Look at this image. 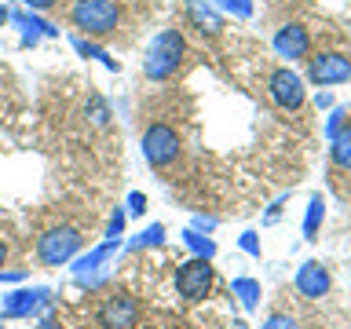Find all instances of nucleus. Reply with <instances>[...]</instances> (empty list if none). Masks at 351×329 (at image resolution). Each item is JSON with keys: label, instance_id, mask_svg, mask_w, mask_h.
Here are the masks:
<instances>
[{"label": "nucleus", "instance_id": "f257e3e1", "mask_svg": "<svg viewBox=\"0 0 351 329\" xmlns=\"http://www.w3.org/2000/svg\"><path fill=\"white\" fill-rule=\"evenodd\" d=\"M183 33L180 29H161L158 37L147 44V59H143V73L150 77V81H169V77L180 70L183 62Z\"/></svg>", "mask_w": 351, "mask_h": 329}, {"label": "nucleus", "instance_id": "f03ea898", "mask_svg": "<svg viewBox=\"0 0 351 329\" xmlns=\"http://www.w3.org/2000/svg\"><path fill=\"white\" fill-rule=\"evenodd\" d=\"M70 22L88 37H106V33L117 29L121 8L117 0H77L70 8Z\"/></svg>", "mask_w": 351, "mask_h": 329}, {"label": "nucleus", "instance_id": "7ed1b4c3", "mask_svg": "<svg viewBox=\"0 0 351 329\" xmlns=\"http://www.w3.org/2000/svg\"><path fill=\"white\" fill-rule=\"evenodd\" d=\"M121 245H125V241H99L95 249L81 252L73 263V282L84 285V289H99V285L110 278V267H114Z\"/></svg>", "mask_w": 351, "mask_h": 329}, {"label": "nucleus", "instance_id": "20e7f679", "mask_svg": "<svg viewBox=\"0 0 351 329\" xmlns=\"http://www.w3.org/2000/svg\"><path fill=\"white\" fill-rule=\"evenodd\" d=\"M55 293L48 285H19V289H11L0 296V322L4 318H37L51 307Z\"/></svg>", "mask_w": 351, "mask_h": 329}, {"label": "nucleus", "instance_id": "39448f33", "mask_svg": "<svg viewBox=\"0 0 351 329\" xmlns=\"http://www.w3.org/2000/svg\"><path fill=\"white\" fill-rule=\"evenodd\" d=\"M81 245H84V238L77 227H51L37 241V260L44 267H62V263H70L81 252Z\"/></svg>", "mask_w": 351, "mask_h": 329}, {"label": "nucleus", "instance_id": "423d86ee", "mask_svg": "<svg viewBox=\"0 0 351 329\" xmlns=\"http://www.w3.org/2000/svg\"><path fill=\"white\" fill-rule=\"evenodd\" d=\"M213 282H216L213 260L194 256V260H186V263H180V267H176V293H180L186 304L205 300L208 289H213Z\"/></svg>", "mask_w": 351, "mask_h": 329}, {"label": "nucleus", "instance_id": "0eeeda50", "mask_svg": "<svg viewBox=\"0 0 351 329\" xmlns=\"http://www.w3.org/2000/svg\"><path fill=\"white\" fill-rule=\"evenodd\" d=\"M143 158L150 169H169L180 158V132L169 125H150L143 132Z\"/></svg>", "mask_w": 351, "mask_h": 329}, {"label": "nucleus", "instance_id": "6e6552de", "mask_svg": "<svg viewBox=\"0 0 351 329\" xmlns=\"http://www.w3.org/2000/svg\"><path fill=\"white\" fill-rule=\"evenodd\" d=\"M267 92L282 110H300L307 103V88L300 81V73L289 70V66H278V70L267 77Z\"/></svg>", "mask_w": 351, "mask_h": 329}, {"label": "nucleus", "instance_id": "1a4fd4ad", "mask_svg": "<svg viewBox=\"0 0 351 329\" xmlns=\"http://www.w3.org/2000/svg\"><path fill=\"white\" fill-rule=\"evenodd\" d=\"M99 322H103V329H136L139 300L128 293H110L106 300L99 304Z\"/></svg>", "mask_w": 351, "mask_h": 329}, {"label": "nucleus", "instance_id": "9d476101", "mask_svg": "<svg viewBox=\"0 0 351 329\" xmlns=\"http://www.w3.org/2000/svg\"><path fill=\"white\" fill-rule=\"evenodd\" d=\"M311 81L318 88H329V84H344L351 81V59L344 51H318L311 59Z\"/></svg>", "mask_w": 351, "mask_h": 329}, {"label": "nucleus", "instance_id": "9b49d317", "mask_svg": "<svg viewBox=\"0 0 351 329\" xmlns=\"http://www.w3.org/2000/svg\"><path fill=\"white\" fill-rule=\"evenodd\" d=\"M293 285L300 296H307V300H322V296L333 289V278H329V271L318 260H304L293 274Z\"/></svg>", "mask_w": 351, "mask_h": 329}, {"label": "nucleus", "instance_id": "f8f14e48", "mask_svg": "<svg viewBox=\"0 0 351 329\" xmlns=\"http://www.w3.org/2000/svg\"><path fill=\"white\" fill-rule=\"evenodd\" d=\"M274 51H278V59H304L307 51H311V37H307L304 26H296V22H289V26H282L278 33H274Z\"/></svg>", "mask_w": 351, "mask_h": 329}, {"label": "nucleus", "instance_id": "ddd939ff", "mask_svg": "<svg viewBox=\"0 0 351 329\" xmlns=\"http://www.w3.org/2000/svg\"><path fill=\"white\" fill-rule=\"evenodd\" d=\"M186 15H191V22L202 33H219V8H216V0H186Z\"/></svg>", "mask_w": 351, "mask_h": 329}, {"label": "nucleus", "instance_id": "4468645a", "mask_svg": "<svg viewBox=\"0 0 351 329\" xmlns=\"http://www.w3.org/2000/svg\"><path fill=\"white\" fill-rule=\"evenodd\" d=\"M329 158H333L337 169L351 172V121H344V125L329 136Z\"/></svg>", "mask_w": 351, "mask_h": 329}, {"label": "nucleus", "instance_id": "2eb2a0df", "mask_svg": "<svg viewBox=\"0 0 351 329\" xmlns=\"http://www.w3.org/2000/svg\"><path fill=\"white\" fill-rule=\"evenodd\" d=\"M230 293L238 296V304L245 307V311H256L260 307V282L256 278H245V274H241V278L230 282Z\"/></svg>", "mask_w": 351, "mask_h": 329}, {"label": "nucleus", "instance_id": "dca6fc26", "mask_svg": "<svg viewBox=\"0 0 351 329\" xmlns=\"http://www.w3.org/2000/svg\"><path fill=\"white\" fill-rule=\"evenodd\" d=\"M326 219V197L322 194H311V202H307V212H304V238L315 241L318 238V227H322Z\"/></svg>", "mask_w": 351, "mask_h": 329}, {"label": "nucleus", "instance_id": "f3484780", "mask_svg": "<svg viewBox=\"0 0 351 329\" xmlns=\"http://www.w3.org/2000/svg\"><path fill=\"white\" fill-rule=\"evenodd\" d=\"M180 241L194 252V256H202V260H216V241L208 238V234H197L194 227H186L183 234H180Z\"/></svg>", "mask_w": 351, "mask_h": 329}, {"label": "nucleus", "instance_id": "a211bd4d", "mask_svg": "<svg viewBox=\"0 0 351 329\" xmlns=\"http://www.w3.org/2000/svg\"><path fill=\"white\" fill-rule=\"evenodd\" d=\"M158 245H165V227L161 223H150L143 234H136L128 241L125 249H132V252H143V249H158Z\"/></svg>", "mask_w": 351, "mask_h": 329}, {"label": "nucleus", "instance_id": "6ab92c4d", "mask_svg": "<svg viewBox=\"0 0 351 329\" xmlns=\"http://www.w3.org/2000/svg\"><path fill=\"white\" fill-rule=\"evenodd\" d=\"M11 22L26 29V44L37 40V33H44V37H55V33H59L55 26H48V22H40V19H33V15H11Z\"/></svg>", "mask_w": 351, "mask_h": 329}, {"label": "nucleus", "instance_id": "aec40b11", "mask_svg": "<svg viewBox=\"0 0 351 329\" xmlns=\"http://www.w3.org/2000/svg\"><path fill=\"white\" fill-rule=\"evenodd\" d=\"M73 48H77V51H81V55H84V59H99V62H103V66H106V70H117V62H114V59H110V51H103V48H95V44H88L84 37H73Z\"/></svg>", "mask_w": 351, "mask_h": 329}, {"label": "nucleus", "instance_id": "412c9836", "mask_svg": "<svg viewBox=\"0 0 351 329\" xmlns=\"http://www.w3.org/2000/svg\"><path fill=\"white\" fill-rule=\"evenodd\" d=\"M125 219H128L125 208H114V216H110V223H106V241H121V238H125Z\"/></svg>", "mask_w": 351, "mask_h": 329}, {"label": "nucleus", "instance_id": "4be33fe9", "mask_svg": "<svg viewBox=\"0 0 351 329\" xmlns=\"http://www.w3.org/2000/svg\"><path fill=\"white\" fill-rule=\"evenodd\" d=\"M216 8L230 11L234 19H249L252 15V0H216Z\"/></svg>", "mask_w": 351, "mask_h": 329}, {"label": "nucleus", "instance_id": "5701e85b", "mask_svg": "<svg viewBox=\"0 0 351 329\" xmlns=\"http://www.w3.org/2000/svg\"><path fill=\"white\" fill-rule=\"evenodd\" d=\"M260 329H300V326H296V318H293V315H271Z\"/></svg>", "mask_w": 351, "mask_h": 329}, {"label": "nucleus", "instance_id": "b1692460", "mask_svg": "<svg viewBox=\"0 0 351 329\" xmlns=\"http://www.w3.org/2000/svg\"><path fill=\"white\" fill-rule=\"evenodd\" d=\"M26 282V267H0V285H22Z\"/></svg>", "mask_w": 351, "mask_h": 329}, {"label": "nucleus", "instance_id": "393cba45", "mask_svg": "<svg viewBox=\"0 0 351 329\" xmlns=\"http://www.w3.org/2000/svg\"><path fill=\"white\" fill-rule=\"evenodd\" d=\"M238 245H241V252H249V256H260V238H256V230H245V234L238 238Z\"/></svg>", "mask_w": 351, "mask_h": 329}, {"label": "nucleus", "instance_id": "a878e982", "mask_svg": "<svg viewBox=\"0 0 351 329\" xmlns=\"http://www.w3.org/2000/svg\"><path fill=\"white\" fill-rule=\"evenodd\" d=\"M143 212H147V197L139 191H132L128 194V216H143Z\"/></svg>", "mask_w": 351, "mask_h": 329}, {"label": "nucleus", "instance_id": "bb28decb", "mask_svg": "<svg viewBox=\"0 0 351 329\" xmlns=\"http://www.w3.org/2000/svg\"><path fill=\"white\" fill-rule=\"evenodd\" d=\"M340 125H344V110H333V114H329V125H326V132L333 136V132H337Z\"/></svg>", "mask_w": 351, "mask_h": 329}, {"label": "nucleus", "instance_id": "cd10ccee", "mask_svg": "<svg viewBox=\"0 0 351 329\" xmlns=\"http://www.w3.org/2000/svg\"><path fill=\"white\" fill-rule=\"evenodd\" d=\"M22 4H26L29 11H48V8L59 4V0H22Z\"/></svg>", "mask_w": 351, "mask_h": 329}, {"label": "nucleus", "instance_id": "c85d7f7f", "mask_svg": "<svg viewBox=\"0 0 351 329\" xmlns=\"http://www.w3.org/2000/svg\"><path fill=\"white\" fill-rule=\"evenodd\" d=\"M92 114H95V117H92L95 125H106V106L99 103V99H92Z\"/></svg>", "mask_w": 351, "mask_h": 329}, {"label": "nucleus", "instance_id": "c756f323", "mask_svg": "<svg viewBox=\"0 0 351 329\" xmlns=\"http://www.w3.org/2000/svg\"><path fill=\"white\" fill-rule=\"evenodd\" d=\"M202 227H205V230H213V227H216V219H205V216H194V230H202Z\"/></svg>", "mask_w": 351, "mask_h": 329}, {"label": "nucleus", "instance_id": "7c9ffc66", "mask_svg": "<svg viewBox=\"0 0 351 329\" xmlns=\"http://www.w3.org/2000/svg\"><path fill=\"white\" fill-rule=\"evenodd\" d=\"M4 260H8V245L0 241V267H4Z\"/></svg>", "mask_w": 351, "mask_h": 329}, {"label": "nucleus", "instance_id": "2f4dec72", "mask_svg": "<svg viewBox=\"0 0 351 329\" xmlns=\"http://www.w3.org/2000/svg\"><path fill=\"white\" fill-rule=\"evenodd\" d=\"M37 329H55V326H51V318H44V322H40Z\"/></svg>", "mask_w": 351, "mask_h": 329}, {"label": "nucleus", "instance_id": "473e14b6", "mask_svg": "<svg viewBox=\"0 0 351 329\" xmlns=\"http://www.w3.org/2000/svg\"><path fill=\"white\" fill-rule=\"evenodd\" d=\"M8 19H11V15H8V11H4V8H0V22H8Z\"/></svg>", "mask_w": 351, "mask_h": 329}, {"label": "nucleus", "instance_id": "72a5a7b5", "mask_svg": "<svg viewBox=\"0 0 351 329\" xmlns=\"http://www.w3.org/2000/svg\"><path fill=\"white\" fill-rule=\"evenodd\" d=\"M0 329H4V322H0Z\"/></svg>", "mask_w": 351, "mask_h": 329}]
</instances>
